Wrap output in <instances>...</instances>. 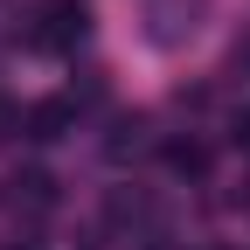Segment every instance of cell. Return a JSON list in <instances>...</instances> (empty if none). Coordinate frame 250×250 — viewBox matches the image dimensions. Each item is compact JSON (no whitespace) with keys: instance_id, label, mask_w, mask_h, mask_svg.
<instances>
[{"instance_id":"cell-8","label":"cell","mask_w":250,"mask_h":250,"mask_svg":"<svg viewBox=\"0 0 250 250\" xmlns=\"http://www.w3.org/2000/svg\"><path fill=\"white\" fill-rule=\"evenodd\" d=\"M229 139H236V146H250V111H236V118H229Z\"/></svg>"},{"instance_id":"cell-3","label":"cell","mask_w":250,"mask_h":250,"mask_svg":"<svg viewBox=\"0 0 250 250\" xmlns=\"http://www.w3.org/2000/svg\"><path fill=\"white\" fill-rule=\"evenodd\" d=\"M195 14H202V0H153V42H181V35H195Z\"/></svg>"},{"instance_id":"cell-2","label":"cell","mask_w":250,"mask_h":250,"mask_svg":"<svg viewBox=\"0 0 250 250\" xmlns=\"http://www.w3.org/2000/svg\"><path fill=\"white\" fill-rule=\"evenodd\" d=\"M70 125H77V104H70V98H42L35 111H28V139H42V146H49V139L70 132Z\"/></svg>"},{"instance_id":"cell-1","label":"cell","mask_w":250,"mask_h":250,"mask_svg":"<svg viewBox=\"0 0 250 250\" xmlns=\"http://www.w3.org/2000/svg\"><path fill=\"white\" fill-rule=\"evenodd\" d=\"M90 35V7L83 0H35V21H28V42L35 49H77Z\"/></svg>"},{"instance_id":"cell-9","label":"cell","mask_w":250,"mask_h":250,"mask_svg":"<svg viewBox=\"0 0 250 250\" xmlns=\"http://www.w3.org/2000/svg\"><path fill=\"white\" fill-rule=\"evenodd\" d=\"M146 250H167V243H146Z\"/></svg>"},{"instance_id":"cell-4","label":"cell","mask_w":250,"mask_h":250,"mask_svg":"<svg viewBox=\"0 0 250 250\" xmlns=\"http://www.w3.org/2000/svg\"><path fill=\"white\" fill-rule=\"evenodd\" d=\"M167 167L188 174V181H202V174H208V146H202V139H167Z\"/></svg>"},{"instance_id":"cell-7","label":"cell","mask_w":250,"mask_h":250,"mask_svg":"<svg viewBox=\"0 0 250 250\" xmlns=\"http://www.w3.org/2000/svg\"><path fill=\"white\" fill-rule=\"evenodd\" d=\"M14 125H28V118H21V111H14L7 98H0V139H7V132H14Z\"/></svg>"},{"instance_id":"cell-5","label":"cell","mask_w":250,"mask_h":250,"mask_svg":"<svg viewBox=\"0 0 250 250\" xmlns=\"http://www.w3.org/2000/svg\"><path fill=\"white\" fill-rule=\"evenodd\" d=\"M146 146V118H118V132H111V160H125V153H139Z\"/></svg>"},{"instance_id":"cell-6","label":"cell","mask_w":250,"mask_h":250,"mask_svg":"<svg viewBox=\"0 0 250 250\" xmlns=\"http://www.w3.org/2000/svg\"><path fill=\"white\" fill-rule=\"evenodd\" d=\"M14 188H21V195L35 202V208H42V202H56V181H49V174H21Z\"/></svg>"}]
</instances>
